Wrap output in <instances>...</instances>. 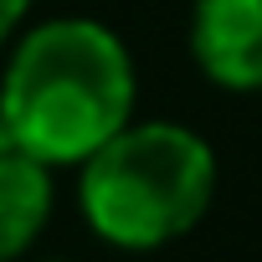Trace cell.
<instances>
[{
  "label": "cell",
  "mask_w": 262,
  "mask_h": 262,
  "mask_svg": "<svg viewBox=\"0 0 262 262\" xmlns=\"http://www.w3.org/2000/svg\"><path fill=\"white\" fill-rule=\"evenodd\" d=\"M139 77L128 47L88 16L31 26L0 72V123L41 165H82L134 118Z\"/></svg>",
  "instance_id": "obj_1"
},
{
  "label": "cell",
  "mask_w": 262,
  "mask_h": 262,
  "mask_svg": "<svg viewBox=\"0 0 262 262\" xmlns=\"http://www.w3.org/2000/svg\"><path fill=\"white\" fill-rule=\"evenodd\" d=\"M77 170L82 221L118 252H160L180 242L216 201V149L195 128L165 118H128Z\"/></svg>",
  "instance_id": "obj_2"
},
{
  "label": "cell",
  "mask_w": 262,
  "mask_h": 262,
  "mask_svg": "<svg viewBox=\"0 0 262 262\" xmlns=\"http://www.w3.org/2000/svg\"><path fill=\"white\" fill-rule=\"evenodd\" d=\"M190 62L226 93H262V0H190Z\"/></svg>",
  "instance_id": "obj_3"
},
{
  "label": "cell",
  "mask_w": 262,
  "mask_h": 262,
  "mask_svg": "<svg viewBox=\"0 0 262 262\" xmlns=\"http://www.w3.org/2000/svg\"><path fill=\"white\" fill-rule=\"evenodd\" d=\"M52 216V165L26 149H0V262L31 252Z\"/></svg>",
  "instance_id": "obj_4"
},
{
  "label": "cell",
  "mask_w": 262,
  "mask_h": 262,
  "mask_svg": "<svg viewBox=\"0 0 262 262\" xmlns=\"http://www.w3.org/2000/svg\"><path fill=\"white\" fill-rule=\"evenodd\" d=\"M26 11H31V0H0V47L16 36V26L26 21Z\"/></svg>",
  "instance_id": "obj_5"
},
{
  "label": "cell",
  "mask_w": 262,
  "mask_h": 262,
  "mask_svg": "<svg viewBox=\"0 0 262 262\" xmlns=\"http://www.w3.org/2000/svg\"><path fill=\"white\" fill-rule=\"evenodd\" d=\"M47 262H62V257H47Z\"/></svg>",
  "instance_id": "obj_6"
}]
</instances>
